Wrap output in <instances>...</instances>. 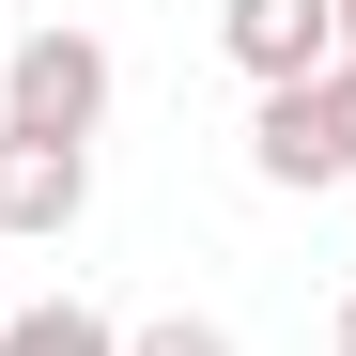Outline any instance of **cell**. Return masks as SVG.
<instances>
[{
  "label": "cell",
  "mask_w": 356,
  "mask_h": 356,
  "mask_svg": "<svg viewBox=\"0 0 356 356\" xmlns=\"http://www.w3.org/2000/svg\"><path fill=\"white\" fill-rule=\"evenodd\" d=\"M108 93H124V63H108L93 16H47V31L0 47V140H63V155H93Z\"/></svg>",
  "instance_id": "cell-1"
},
{
  "label": "cell",
  "mask_w": 356,
  "mask_h": 356,
  "mask_svg": "<svg viewBox=\"0 0 356 356\" xmlns=\"http://www.w3.org/2000/svg\"><path fill=\"white\" fill-rule=\"evenodd\" d=\"M248 170H264L279 202H325V186H356V63L294 78V93H248Z\"/></svg>",
  "instance_id": "cell-2"
},
{
  "label": "cell",
  "mask_w": 356,
  "mask_h": 356,
  "mask_svg": "<svg viewBox=\"0 0 356 356\" xmlns=\"http://www.w3.org/2000/svg\"><path fill=\"white\" fill-rule=\"evenodd\" d=\"M217 63L248 93H294V78L341 63V16H325V0H217Z\"/></svg>",
  "instance_id": "cell-3"
},
{
  "label": "cell",
  "mask_w": 356,
  "mask_h": 356,
  "mask_svg": "<svg viewBox=\"0 0 356 356\" xmlns=\"http://www.w3.org/2000/svg\"><path fill=\"white\" fill-rule=\"evenodd\" d=\"M78 217H93V155H63V140H0V248H63Z\"/></svg>",
  "instance_id": "cell-4"
},
{
  "label": "cell",
  "mask_w": 356,
  "mask_h": 356,
  "mask_svg": "<svg viewBox=\"0 0 356 356\" xmlns=\"http://www.w3.org/2000/svg\"><path fill=\"white\" fill-rule=\"evenodd\" d=\"M0 356H124V325L93 294H31V310H0Z\"/></svg>",
  "instance_id": "cell-5"
},
{
  "label": "cell",
  "mask_w": 356,
  "mask_h": 356,
  "mask_svg": "<svg viewBox=\"0 0 356 356\" xmlns=\"http://www.w3.org/2000/svg\"><path fill=\"white\" fill-rule=\"evenodd\" d=\"M124 356H232V325L217 310H155V325H124Z\"/></svg>",
  "instance_id": "cell-6"
},
{
  "label": "cell",
  "mask_w": 356,
  "mask_h": 356,
  "mask_svg": "<svg viewBox=\"0 0 356 356\" xmlns=\"http://www.w3.org/2000/svg\"><path fill=\"white\" fill-rule=\"evenodd\" d=\"M325 356H356V294H341V325H325Z\"/></svg>",
  "instance_id": "cell-7"
},
{
  "label": "cell",
  "mask_w": 356,
  "mask_h": 356,
  "mask_svg": "<svg viewBox=\"0 0 356 356\" xmlns=\"http://www.w3.org/2000/svg\"><path fill=\"white\" fill-rule=\"evenodd\" d=\"M325 16H341V63H356V0H325Z\"/></svg>",
  "instance_id": "cell-8"
}]
</instances>
